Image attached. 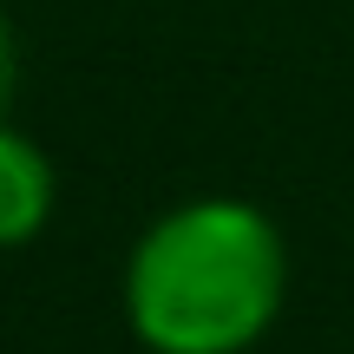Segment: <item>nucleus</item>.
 Segmentation results:
<instances>
[{
	"label": "nucleus",
	"mask_w": 354,
	"mask_h": 354,
	"mask_svg": "<svg viewBox=\"0 0 354 354\" xmlns=\"http://www.w3.org/2000/svg\"><path fill=\"white\" fill-rule=\"evenodd\" d=\"M13 79H20V53H13L7 13H0V125H7V105H13Z\"/></svg>",
	"instance_id": "nucleus-3"
},
{
	"label": "nucleus",
	"mask_w": 354,
	"mask_h": 354,
	"mask_svg": "<svg viewBox=\"0 0 354 354\" xmlns=\"http://www.w3.org/2000/svg\"><path fill=\"white\" fill-rule=\"evenodd\" d=\"M53 197H59L53 158L26 131L0 125V250H26L53 223Z\"/></svg>",
	"instance_id": "nucleus-2"
},
{
	"label": "nucleus",
	"mask_w": 354,
	"mask_h": 354,
	"mask_svg": "<svg viewBox=\"0 0 354 354\" xmlns=\"http://www.w3.org/2000/svg\"><path fill=\"white\" fill-rule=\"evenodd\" d=\"M118 302L145 354H250L289 302V243L250 197H190L131 243Z\"/></svg>",
	"instance_id": "nucleus-1"
}]
</instances>
